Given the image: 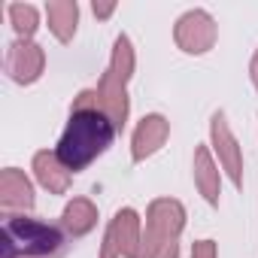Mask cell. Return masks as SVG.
<instances>
[{"label":"cell","instance_id":"6da1fadb","mask_svg":"<svg viewBox=\"0 0 258 258\" xmlns=\"http://www.w3.org/2000/svg\"><path fill=\"white\" fill-rule=\"evenodd\" d=\"M115 134V124L103 115V109L94 100V88H82L70 103V115L55 152L70 173H82L112 146Z\"/></svg>","mask_w":258,"mask_h":258},{"label":"cell","instance_id":"7a4b0ae2","mask_svg":"<svg viewBox=\"0 0 258 258\" xmlns=\"http://www.w3.org/2000/svg\"><path fill=\"white\" fill-rule=\"evenodd\" d=\"M4 258H64L70 237L61 225L34 219L28 213L4 216Z\"/></svg>","mask_w":258,"mask_h":258},{"label":"cell","instance_id":"3957f363","mask_svg":"<svg viewBox=\"0 0 258 258\" xmlns=\"http://www.w3.org/2000/svg\"><path fill=\"white\" fill-rule=\"evenodd\" d=\"M182 231H185V207L176 198H155L146 207L143 240H140L137 258H155V252H161L167 243H176Z\"/></svg>","mask_w":258,"mask_h":258},{"label":"cell","instance_id":"277c9868","mask_svg":"<svg viewBox=\"0 0 258 258\" xmlns=\"http://www.w3.org/2000/svg\"><path fill=\"white\" fill-rule=\"evenodd\" d=\"M143 240V219L134 207H121L109 219L97 258H137Z\"/></svg>","mask_w":258,"mask_h":258},{"label":"cell","instance_id":"5b68a950","mask_svg":"<svg viewBox=\"0 0 258 258\" xmlns=\"http://www.w3.org/2000/svg\"><path fill=\"white\" fill-rule=\"evenodd\" d=\"M210 149H213L222 173L231 179V185L243 188V149H240L231 124H228L225 109H216L210 118Z\"/></svg>","mask_w":258,"mask_h":258},{"label":"cell","instance_id":"8992f818","mask_svg":"<svg viewBox=\"0 0 258 258\" xmlns=\"http://www.w3.org/2000/svg\"><path fill=\"white\" fill-rule=\"evenodd\" d=\"M219 40V25L207 10H188L173 25V43L185 55H207Z\"/></svg>","mask_w":258,"mask_h":258},{"label":"cell","instance_id":"52a82bcc","mask_svg":"<svg viewBox=\"0 0 258 258\" xmlns=\"http://www.w3.org/2000/svg\"><path fill=\"white\" fill-rule=\"evenodd\" d=\"M7 76L16 85H34L46 70V52L34 40H16L7 49Z\"/></svg>","mask_w":258,"mask_h":258},{"label":"cell","instance_id":"ba28073f","mask_svg":"<svg viewBox=\"0 0 258 258\" xmlns=\"http://www.w3.org/2000/svg\"><path fill=\"white\" fill-rule=\"evenodd\" d=\"M170 140V121L161 112H149L137 121L134 134H131V161L143 164L152 155H158L164 149V143Z\"/></svg>","mask_w":258,"mask_h":258},{"label":"cell","instance_id":"9c48e42d","mask_svg":"<svg viewBox=\"0 0 258 258\" xmlns=\"http://www.w3.org/2000/svg\"><path fill=\"white\" fill-rule=\"evenodd\" d=\"M94 100L97 106L103 109V115L115 124V131L121 134L124 124H127V115H131V100H127V85H121L109 70L97 79L94 85Z\"/></svg>","mask_w":258,"mask_h":258},{"label":"cell","instance_id":"30bf717a","mask_svg":"<svg viewBox=\"0 0 258 258\" xmlns=\"http://www.w3.org/2000/svg\"><path fill=\"white\" fill-rule=\"evenodd\" d=\"M34 204H37V198H34V182L25 176V170H19V167H4V173H0V207L7 210V216L31 213Z\"/></svg>","mask_w":258,"mask_h":258},{"label":"cell","instance_id":"8fae6325","mask_svg":"<svg viewBox=\"0 0 258 258\" xmlns=\"http://www.w3.org/2000/svg\"><path fill=\"white\" fill-rule=\"evenodd\" d=\"M191 176H195V188L201 191V198L210 207H219V198H222V167H219V161H216L210 146H198L195 149Z\"/></svg>","mask_w":258,"mask_h":258},{"label":"cell","instance_id":"7c38bea8","mask_svg":"<svg viewBox=\"0 0 258 258\" xmlns=\"http://www.w3.org/2000/svg\"><path fill=\"white\" fill-rule=\"evenodd\" d=\"M31 170H34V179H37L49 195H67L73 173L61 164V158H58V152H55V149H52V152H49V149L34 152Z\"/></svg>","mask_w":258,"mask_h":258},{"label":"cell","instance_id":"4fadbf2b","mask_svg":"<svg viewBox=\"0 0 258 258\" xmlns=\"http://www.w3.org/2000/svg\"><path fill=\"white\" fill-rule=\"evenodd\" d=\"M97 219H100V213H97L94 201L73 198V201H67V207L61 213V228L67 231L70 240H79V237H85L97 228Z\"/></svg>","mask_w":258,"mask_h":258},{"label":"cell","instance_id":"5bb4252c","mask_svg":"<svg viewBox=\"0 0 258 258\" xmlns=\"http://www.w3.org/2000/svg\"><path fill=\"white\" fill-rule=\"evenodd\" d=\"M46 22L49 31L58 43H73L76 31H79V4L76 0H52L46 4Z\"/></svg>","mask_w":258,"mask_h":258},{"label":"cell","instance_id":"9a60e30c","mask_svg":"<svg viewBox=\"0 0 258 258\" xmlns=\"http://www.w3.org/2000/svg\"><path fill=\"white\" fill-rule=\"evenodd\" d=\"M121 85L131 82L134 70H137V52H134V43L127 34H118L115 43H112V52H109V67H106Z\"/></svg>","mask_w":258,"mask_h":258},{"label":"cell","instance_id":"2e32d148","mask_svg":"<svg viewBox=\"0 0 258 258\" xmlns=\"http://www.w3.org/2000/svg\"><path fill=\"white\" fill-rule=\"evenodd\" d=\"M7 19L16 31V40H34V34L40 28V13H37L34 4H10Z\"/></svg>","mask_w":258,"mask_h":258},{"label":"cell","instance_id":"e0dca14e","mask_svg":"<svg viewBox=\"0 0 258 258\" xmlns=\"http://www.w3.org/2000/svg\"><path fill=\"white\" fill-rule=\"evenodd\" d=\"M191 258H219V246H216V240H210V237L198 240V243L191 246Z\"/></svg>","mask_w":258,"mask_h":258},{"label":"cell","instance_id":"ac0fdd59","mask_svg":"<svg viewBox=\"0 0 258 258\" xmlns=\"http://www.w3.org/2000/svg\"><path fill=\"white\" fill-rule=\"evenodd\" d=\"M115 10H118V4H115V0H109V4H100V0H94V4H91V13H94L97 19H109Z\"/></svg>","mask_w":258,"mask_h":258},{"label":"cell","instance_id":"d6986e66","mask_svg":"<svg viewBox=\"0 0 258 258\" xmlns=\"http://www.w3.org/2000/svg\"><path fill=\"white\" fill-rule=\"evenodd\" d=\"M155 258H179V240L176 243H167L161 252H155Z\"/></svg>","mask_w":258,"mask_h":258},{"label":"cell","instance_id":"ffe728a7","mask_svg":"<svg viewBox=\"0 0 258 258\" xmlns=\"http://www.w3.org/2000/svg\"><path fill=\"white\" fill-rule=\"evenodd\" d=\"M249 79H252V88H258V49H255V55L249 61Z\"/></svg>","mask_w":258,"mask_h":258}]
</instances>
